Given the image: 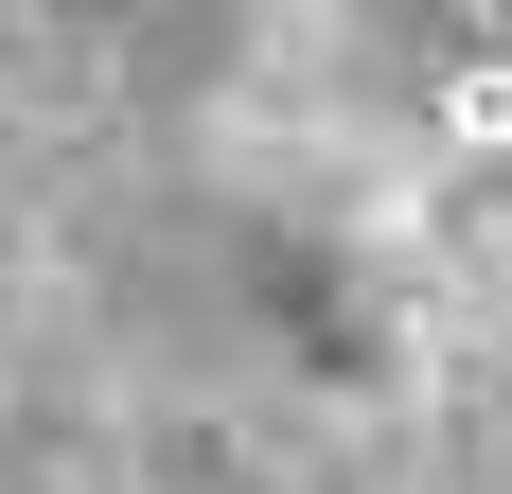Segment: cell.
I'll list each match as a JSON object with an SVG mask.
<instances>
[]
</instances>
